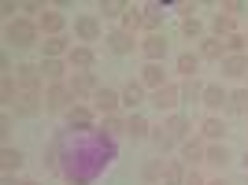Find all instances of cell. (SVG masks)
Listing matches in <instances>:
<instances>
[{
    "instance_id": "obj_10",
    "label": "cell",
    "mask_w": 248,
    "mask_h": 185,
    "mask_svg": "<svg viewBox=\"0 0 248 185\" xmlns=\"http://www.w3.org/2000/svg\"><path fill=\"white\" fill-rule=\"evenodd\" d=\"M11 111L19 115V119H37V115L45 111V92H22Z\"/></svg>"
},
{
    "instance_id": "obj_22",
    "label": "cell",
    "mask_w": 248,
    "mask_h": 185,
    "mask_svg": "<svg viewBox=\"0 0 248 185\" xmlns=\"http://www.w3.org/2000/svg\"><path fill=\"white\" fill-rule=\"evenodd\" d=\"M119 30H126V33L145 30V8H137V4H126L123 19H119Z\"/></svg>"
},
{
    "instance_id": "obj_16",
    "label": "cell",
    "mask_w": 248,
    "mask_h": 185,
    "mask_svg": "<svg viewBox=\"0 0 248 185\" xmlns=\"http://www.w3.org/2000/svg\"><path fill=\"white\" fill-rule=\"evenodd\" d=\"M218 67H222V78H230V82H245L248 78V56H226Z\"/></svg>"
},
{
    "instance_id": "obj_47",
    "label": "cell",
    "mask_w": 248,
    "mask_h": 185,
    "mask_svg": "<svg viewBox=\"0 0 248 185\" xmlns=\"http://www.w3.org/2000/svg\"><path fill=\"white\" fill-rule=\"evenodd\" d=\"M207 185H230V182H222V178H215V182H207Z\"/></svg>"
},
{
    "instance_id": "obj_33",
    "label": "cell",
    "mask_w": 248,
    "mask_h": 185,
    "mask_svg": "<svg viewBox=\"0 0 248 185\" xmlns=\"http://www.w3.org/2000/svg\"><path fill=\"white\" fill-rule=\"evenodd\" d=\"M233 155H230V148L226 144H207V152H204V163H211V167H226Z\"/></svg>"
},
{
    "instance_id": "obj_44",
    "label": "cell",
    "mask_w": 248,
    "mask_h": 185,
    "mask_svg": "<svg viewBox=\"0 0 248 185\" xmlns=\"http://www.w3.org/2000/svg\"><path fill=\"white\" fill-rule=\"evenodd\" d=\"M186 185H207V182L197 174V170H189V174H186Z\"/></svg>"
},
{
    "instance_id": "obj_38",
    "label": "cell",
    "mask_w": 248,
    "mask_h": 185,
    "mask_svg": "<svg viewBox=\"0 0 248 185\" xmlns=\"http://www.w3.org/2000/svg\"><path fill=\"white\" fill-rule=\"evenodd\" d=\"M182 37H189V41H204V22H200V19H186V22H182Z\"/></svg>"
},
{
    "instance_id": "obj_11",
    "label": "cell",
    "mask_w": 248,
    "mask_h": 185,
    "mask_svg": "<svg viewBox=\"0 0 248 185\" xmlns=\"http://www.w3.org/2000/svg\"><path fill=\"white\" fill-rule=\"evenodd\" d=\"M71 37L67 33H60V37H45L41 41V60H67L71 56Z\"/></svg>"
},
{
    "instance_id": "obj_20",
    "label": "cell",
    "mask_w": 248,
    "mask_h": 185,
    "mask_svg": "<svg viewBox=\"0 0 248 185\" xmlns=\"http://www.w3.org/2000/svg\"><path fill=\"white\" fill-rule=\"evenodd\" d=\"M71 67H67V60H41V78L48 85H56V82H67V78H71Z\"/></svg>"
},
{
    "instance_id": "obj_28",
    "label": "cell",
    "mask_w": 248,
    "mask_h": 185,
    "mask_svg": "<svg viewBox=\"0 0 248 185\" xmlns=\"http://www.w3.org/2000/svg\"><path fill=\"white\" fill-rule=\"evenodd\" d=\"M167 130H170V134H174L178 137V141H189V134H193V123H189V119H186V115H182V111H174V115H167Z\"/></svg>"
},
{
    "instance_id": "obj_41",
    "label": "cell",
    "mask_w": 248,
    "mask_h": 185,
    "mask_svg": "<svg viewBox=\"0 0 248 185\" xmlns=\"http://www.w3.org/2000/svg\"><path fill=\"white\" fill-rule=\"evenodd\" d=\"M222 11H226V15H233V19H237L241 11H248V4H241V0H230V4H222Z\"/></svg>"
},
{
    "instance_id": "obj_4",
    "label": "cell",
    "mask_w": 248,
    "mask_h": 185,
    "mask_svg": "<svg viewBox=\"0 0 248 185\" xmlns=\"http://www.w3.org/2000/svg\"><path fill=\"white\" fill-rule=\"evenodd\" d=\"M148 104H152L155 111H167V115H174V108L182 104V82H167L163 89H155L152 96H148Z\"/></svg>"
},
{
    "instance_id": "obj_40",
    "label": "cell",
    "mask_w": 248,
    "mask_h": 185,
    "mask_svg": "<svg viewBox=\"0 0 248 185\" xmlns=\"http://www.w3.org/2000/svg\"><path fill=\"white\" fill-rule=\"evenodd\" d=\"M104 15V19H123V11H126V4H119V0H100V8H96Z\"/></svg>"
},
{
    "instance_id": "obj_7",
    "label": "cell",
    "mask_w": 248,
    "mask_h": 185,
    "mask_svg": "<svg viewBox=\"0 0 248 185\" xmlns=\"http://www.w3.org/2000/svg\"><path fill=\"white\" fill-rule=\"evenodd\" d=\"M96 123V108H89V104H74L71 111H67V126H71L74 134H89Z\"/></svg>"
},
{
    "instance_id": "obj_34",
    "label": "cell",
    "mask_w": 248,
    "mask_h": 185,
    "mask_svg": "<svg viewBox=\"0 0 248 185\" xmlns=\"http://www.w3.org/2000/svg\"><path fill=\"white\" fill-rule=\"evenodd\" d=\"M226 115H248V89H233V92H230Z\"/></svg>"
},
{
    "instance_id": "obj_12",
    "label": "cell",
    "mask_w": 248,
    "mask_h": 185,
    "mask_svg": "<svg viewBox=\"0 0 248 185\" xmlns=\"http://www.w3.org/2000/svg\"><path fill=\"white\" fill-rule=\"evenodd\" d=\"M145 85H141V78H134V82H126L123 85V108H126V111H130V115H134V111H141V104H148V96H145Z\"/></svg>"
},
{
    "instance_id": "obj_37",
    "label": "cell",
    "mask_w": 248,
    "mask_h": 185,
    "mask_svg": "<svg viewBox=\"0 0 248 185\" xmlns=\"http://www.w3.org/2000/svg\"><path fill=\"white\" fill-rule=\"evenodd\" d=\"M163 159H148L145 163V170H141V182L145 185H155V182H163Z\"/></svg>"
},
{
    "instance_id": "obj_3",
    "label": "cell",
    "mask_w": 248,
    "mask_h": 185,
    "mask_svg": "<svg viewBox=\"0 0 248 185\" xmlns=\"http://www.w3.org/2000/svg\"><path fill=\"white\" fill-rule=\"evenodd\" d=\"M67 85H71V92H74V100H78V104L89 100V96H96V92L104 89L100 78H96L93 71H78V74H71V78H67Z\"/></svg>"
},
{
    "instance_id": "obj_46",
    "label": "cell",
    "mask_w": 248,
    "mask_h": 185,
    "mask_svg": "<svg viewBox=\"0 0 248 185\" xmlns=\"http://www.w3.org/2000/svg\"><path fill=\"white\" fill-rule=\"evenodd\" d=\"M22 185H41V182H33V178H22Z\"/></svg>"
},
{
    "instance_id": "obj_8",
    "label": "cell",
    "mask_w": 248,
    "mask_h": 185,
    "mask_svg": "<svg viewBox=\"0 0 248 185\" xmlns=\"http://www.w3.org/2000/svg\"><path fill=\"white\" fill-rule=\"evenodd\" d=\"M167 52H170L167 33H145V41H141V56H145V63H163Z\"/></svg>"
},
{
    "instance_id": "obj_30",
    "label": "cell",
    "mask_w": 248,
    "mask_h": 185,
    "mask_svg": "<svg viewBox=\"0 0 248 185\" xmlns=\"http://www.w3.org/2000/svg\"><path fill=\"white\" fill-rule=\"evenodd\" d=\"M22 159H26V155L19 152V148H11V144H4V152H0V167H4V174H15V170H19L22 167Z\"/></svg>"
},
{
    "instance_id": "obj_48",
    "label": "cell",
    "mask_w": 248,
    "mask_h": 185,
    "mask_svg": "<svg viewBox=\"0 0 248 185\" xmlns=\"http://www.w3.org/2000/svg\"><path fill=\"white\" fill-rule=\"evenodd\" d=\"M241 163H245V170H248V152H245V155H241Z\"/></svg>"
},
{
    "instance_id": "obj_32",
    "label": "cell",
    "mask_w": 248,
    "mask_h": 185,
    "mask_svg": "<svg viewBox=\"0 0 248 185\" xmlns=\"http://www.w3.org/2000/svg\"><path fill=\"white\" fill-rule=\"evenodd\" d=\"M152 144L155 148H159V152H170V148H178V137L170 134V130H167V126H152Z\"/></svg>"
},
{
    "instance_id": "obj_36",
    "label": "cell",
    "mask_w": 248,
    "mask_h": 185,
    "mask_svg": "<svg viewBox=\"0 0 248 185\" xmlns=\"http://www.w3.org/2000/svg\"><path fill=\"white\" fill-rule=\"evenodd\" d=\"M60 144H63V134H56L48 141V148H45V155H41V163L48 167V170H56V167H60Z\"/></svg>"
},
{
    "instance_id": "obj_25",
    "label": "cell",
    "mask_w": 248,
    "mask_h": 185,
    "mask_svg": "<svg viewBox=\"0 0 248 185\" xmlns=\"http://www.w3.org/2000/svg\"><path fill=\"white\" fill-rule=\"evenodd\" d=\"M126 137H134V141H145V137H152V123H148L141 111H134L130 119H126Z\"/></svg>"
},
{
    "instance_id": "obj_35",
    "label": "cell",
    "mask_w": 248,
    "mask_h": 185,
    "mask_svg": "<svg viewBox=\"0 0 248 185\" xmlns=\"http://www.w3.org/2000/svg\"><path fill=\"white\" fill-rule=\"evenodd\" d=\"M182 100L200 104L204 100V82H200V78H186V82H182Z\"/></svg>"
},
{
    "instance_id": "obj_45",
    "label": "cell",
    "mask_w": 248,
    "mask_h": 185,
    "mask_svg": "<svg viewBox=\"0 0 248 185\" xmlns=\"http://www.w3.org/2000/svg\"><path fill=\"white\" fill-rule=\"evenodd\" d=\"M4 185H22V182H19V178H4Z\"/></svg>"
},
{
    "instance_id": "obj_43",
    "label": "cell",
    "mask_w": 248,
    "mask_h": 185,
    "mask_svg": "<svg viewBox=\"0 0 248 185\" xmlns=\"http://www.w3.org/2000/svg\"><path fill=\"white\" fill-rule=\"evenodd\" d=\"M0 11H4V15H8L11 22H15V19H19V15H15V11H22V4H11V0H8V4H4V8H0Z\"/></svg>"
},
{
    "instance_id": "obj_13",
    "label": "cell",
    "mask_w": 248,
    "mask_h": 185,
    "mask_svg": "<svg viewBox=\"0 0 248 185\" xmlns=\"http://www.w3.org/2000/svg\"><path fill=\"white\" fill-rule=\"evenodd\" d=\"M93 63H96V52L89 48V45H74L71 56H67V67H71L74 74L78 71H93Z\"/></svg>"
},
{
    "instance_id": "obj_9",
    "label": "cell",
    "mask_w": 248,
    "mask_h": 185,
    "mask_svg": "<svg viewBox=\"0 0 248 185\" xmlns=\"http://www.w3.org/2000/svg\"><path fill=\"white\" fill-rule=\"evenodd\" d=\"M104 48L108 52H115V56H130V52L137 48V41H134V33H126V30H108L104 33Z\"/></svg>"
},
{
    "instance_id": "obj_17",
    "label": "cell",
    "mask_w": 248,
    "mask_h": 185,
    "mask_svg": "<svg viewBox=\"0 0 248 185\" xmlns=\"http://www.w3.org/2000/svg\"><path fill=\"white\" fill-rule=\"evenodd\" d=\"M63 26H67V19H63V11H56V8H48L41 19H37V30H41L45 37H60Z\"/></svg>"
},
{
    "instance_id": "obj_51",
    "label": "cell",
    "mask_w": 248,
    "mask_h": 185,
    "mask_svg": "<svg viewBox=\"0 0 248 185\" xmlns=\"http://www.w3.org/2000/svg\"><path fill=\"white\" fill-rule=\"evenodd\" d=\"M245 119H248V115H245Z\"/></svg>"
},
{
    "instance_id": "obj_42",
    "label": "cell",
    "mask_w": 248,
    "mask_h": 185,
    "mask_svg": "<svg viewBox=\"0 0 248 185\" xmlns=\"http://www.w3.org/2000/svg\"><path fill=\"white\" fill-rule=\"evenodd\" d=\"M178 15H182V22H186V19H197V4H178Z\"/></svg>"
},
{
    "instance_id": "obj_23",
    "label": "cell",
    "mask_w": 248,
    "mask_h": 185,
    "mask_svg": "<svg viewBox=\"0 0 248 185\" xmlns=\"http://www.w3.org/2000/svg\"><path fill=\"white\" fill-rule=\"evenodd\" d=\"M200 63H204V60H200L197 52H178L174 71L182 74V82H186V78H197V74H200Z\"/></svg>"
},
{
    "instance_id": "obj_31",
    "label": "cell",
    "mask_w": 248,
    "mask_h": 185,
    "mask_svg": "<svg viewBox=\"0 0 248 185\" xmlns=\"http://www.w3.org/2000/svg\"><path fill=\"white\" fill-rule=\"evenodd\" d=\"M163 4H148L145 8V30L148 33H163Z\"/></svg>"
},
{
    "instance_id": "obj_1",
    "label": "cell",
    "mask_w": 248,
    "mask_h": 185,
    "mask_svg": "<svg viewBox=\"0 0 248 185\" xmlns=\"http://www.w3.org/2000/svg\"><path fill=\"white\" fill-rule=\"evenodd\" d=\"M4 37H8L11 48H33V45L41 41V30H37V19H26V15H19L15 22H8V30H4Z\"/></svg>"
},
{
    "instance_id": "obj_14",
    "label": "cell",
    "mask_w": 248,
    "mask_h": 185,
    "mask_svg": "<svg viewBox=\"0 0 248 185\" xmlns=\"http://www.w3.org/2000/svg\"><path fill=\"white\" fill-rule=\"evenodd\" d=\"M93 100H96L93 108L104 115V119H108V115H119V108H123V92H115V89H108V85H104Z\"/></svg>"
},
{
    "instance_id": "obj_6",
    "label": "cell",
    "mask_w": 248,
    "mask_h": 185,
    "mask_svg": "<svg viewBox=\"0 0 248 185\" xmlns=\"http://www.w3.org/2000/svg\"><path fill=\"white\" fill-rule=\"evenodd\" d=\"M100 33H104L100 15H78V19H74V37H78L82 45L93 48V41H100Z\"/></svg>"
},
{
    "instance_id": "obj_2",
    "label": "cell",
    "mask_w": 248,
    "mask_h": 185,
    "mask_svg": "<svg viewBox=\"0 0 248 185\" xmlns=\"http://www.w3.org/2000/svg\"><path fill=\"white\" fill-rule=\"evenodd\" d=\"M74 92L67 82H56V85H45V111L48 115H60V111H71L74 108Z\"/></svg>"
},
{
    "instance_id": "obj_21",
    "label": "cell",
    "mask_w": 248,
    "mask_h": 185,
    "mask_svg": "<svg viewBox=\"0 0 248 185\" xmlns=\"http://www.w3.org/2000/svg\"><path fill=\"white\" fill-rule=\"evenodd\" d=\"M197 56L207 60V63H222L226 60V45L218 41V37H204V41L197 45Z\"/></svg>"
},
{
    "instance_id": "obj_15",
    "label": "cell",
    "mask_w": 248,
    "mask_h": 185,
    "mask_svg": "<svg viewBox=\"0 0 248 185\" xmlns=\"http://www.w3.org/2000/svg\"><path fill=\"white\" fill-rule=\"evenodd\" d=\"M178 148H182V163H186L189 170H193L197 163H204V152H207V144L200 141V137H189V141H182Z\"/></svg>"
},
{
    "instance_id": "obj_5",
    "label": "cell",
    "mask_w": 248,
    "mask_h": 185,
    "mask_svg": "<svg viewBox=\"0 0 248 185\" xmlns=\"http://www.w3.org/2000/svg\"><path fill=\"white\" fill-rule=\"evenodd\" d=\"M15 82H19L22 92H45L41 63H19V67H15Z\"/></svg>"
},
{
    "instance_id": "obj_19",
    "label": "cell",
    "mask_w": 248,
    "mask_h": 185,
    "mask_svg": "<svg viewBox=\"0 0 248 185\" xmlns=\"http://www.w3.org/2000/svg\"><path fill=\"white\" fill-rule=\"evenodd\" d=\"M141 85H145L148 92H155V89H163V85H167L163 63H145V67H141Z\"/></svg>"
},
{
    "instance_id": "obj_29",
    "label": "cell",
    "mask_w": 248,
    "mask_h": 185,
    "mask_svg": "<svg viewBox=\"0 0 248 185\" xmlns=\"http://www.w3.org/2000/svg\"><path fill=\"white\" fill-rule=\"evenodd\" d=\"M186 174H189V167L182 163V159H167V167H163V185H186Z\"/></svg>"
},
{
    "instance_id": "obj_50",
    "label": "cell",
    "mask_w": 248,
    "mask_h": 185,
    "mask_svg": "<svg viewBox=\"0 0 248 185\" xmlns=\"http://www.w3.org/2000/svg\"><path fill=\"white\" fill-rule=\"evenodd\" d=\"M245 41H248V33H245Z\"/></svg>"
},
{
    "instance_id": "obj_49",
    "label": "cell",
    "mask_w": 248,
    "mask_h": 185,
    "mask_svg": "<svg viewBox=\"0 0 248 185\" xmlns=\"http://www.w3.org/2000/svg\"><path fill=\"white\" fill-rule=\"evenodd\" d=\"M245 89H248V78H245Z\"/></svg>"
},
{
    "instance_id": "obj_24",
    "label": "cell",
    "mask_w": 248,
    "mask_h": 185,
    "mask_svg": "<svg viewBox=\"0 0 248 185\" xmlns=\"http://www.w3.org/2000/svg\"><path fill=\"white\" fill-rule=\"evenodd\" d=\"M233 33H237V19H233V15H226V11H218L215 19H211V37L226 41V37H233Z\"/></svg>"
},
{
    "instance_id": "obj_27",
    "label": "cell",
    "mask_w": 248,
    "mask_h": 185,
    "mask_svg": "<svg viewBox=\"0 0 248 185\" xmlns=\"http://www.w3.org/2000/svg\"><path fill=\"white\" fill-rule=\"evenodd\" d=\"M22 96V89H19V82H15V74H4L0 78V100H4V108H15V100Z\"/></svg>"
},
{
    "instance_id": "obj_39",
    "label": "cell",
    "mask_w": 248,
    "mask_h": 185,
    "mask_svg": "<svg viewBox=\"0 0 248 185\" xmlns=\"http://www.w3.org/2000/svg\"><path fill=\"white\" fill-rule=\"evenodd\" d=\"M126 119H130V115H108V119H104V134L111 137V134H126Z\"/></svg>"
},
{
    "instance_id": "obj_26",
    "label": "cell",
    "mask_w": 248,
    "mask_h": 185,
    "mask_svg": "<svg viewBox=\"0 0 248 185\" xmlns=\"http://www.w3.org/2000/svg\"><path fill=\"white\" fill-rule=\"evenodd\" d=\"M222 134H226V123H222L218 115H207L204 123H200V137H204V141L218 144V141H222Z\"/></svg>"
},
{
    "instance_id": "obj_18",
    "label": "cell",
    "mask_w": 248,
    "mask_h": 185,
    "mask_svg": "<svg viewBox=\"0 0 248 185\" xmlns=\"http://www.w3.org/2000/svg\"><path fill=\"white\" fill-rule=\"evenodd\" d=\"M226 100H230V92L222 89V85H204V100H200V104H204L211 115L226 111Z\"/></svg>"
}]
</instances>
